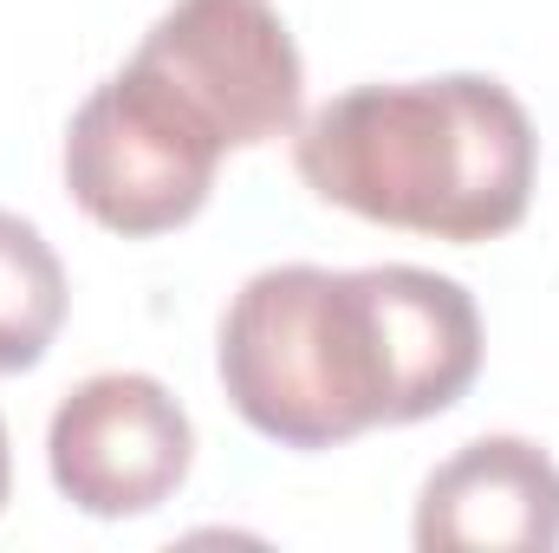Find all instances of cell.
Here are the masks:
<instances>
[{
    "mask_svg": "<svg viewBox=\"0 0 559 553\" xmlns=\"http://www.w3.org/2000/svg\"><path fill=\"white\" fill-rule=\"evenodd\" d=\"M235 416L280 449H338L365 430L455 411L481 372L468 286L429 268H261L215 332Z\"/></svg>",
    "mask_w": 559,
    "mask_h": 553,
    "instance_id": "6da1fadb",
    "label": "cell"
},
{
    "mask_svg": "<svg viewBox=\"0 0 559 553\" xmlns=\"http://www.w3.org/2000/svg\"><path fill=\"white\" fill-rule=\"evenodd\" d=\"M299 183L365 222L429 242H495L534 202L540 138L488 72L352 85L293 131Z\"/></svg>",
    "mask_w": 559,
    "mask_h": 553,
    "instance_id": "7a4b0ae2",
    "label": "cell"
},
{
    "mask_svg": "<svg viewBox=\"0 0 559 553\" xmlns=\"http://www.w3.org/2000/svg\"><path fill=\"white\" fill-rule=\"evenodd\" d=\"M222 156H228V143L156 72H143L131 59L72 111L66 189L98 228H111L124 242H150L209 209Z\"/></svg>",
    "mask_w": 559,
    "mask_h": 553,
    "instance_id": "3957f363",
    "label": "cell"
},
{
    "mask_svg": "<svg viewBox=\"0 0 559 553\" xmlns=\"http://www.w3.org/2000/svg\"><path fill=\"white\" fill-rule=\"evenodd\" d=\"M228 150L299 131L306 66L274 0H176L131 52Z\"/></svg>",
    "mask_w": 559,
    "mask_h": 553,
    "instance_id": "277c9868",
    "label": "cell"
},
{
    "mask_svg": "<svg viewBox=\"0 0 559 553\" xmlns=\"http://www.w3.org/2000/svg\"><path fill=\"white\" fill-rule=\"evenodd\" d=\"M195 462V423L150 372H98L59 398L46 423L52 489L92 521L163 508Z\"/></svg>",
    "mask_w": 559,
    "mask_h": 553,
    "instance_id": "5b68a950",
    "label": "cell"
},
{
    "mask_svg": "<svg viewBox=\"0 0 559 553\" xmlns=\"http://www.w3.org/2000/svg\"><path fill=\"white\" fill-rule=\"evenodd\" d=\"M411 541L423 553H554L559 462L527 436H475L429 469Z\"/></svg>",
    "mask_w": 559,
    "mask_h": 553,
    "instance_id": "8992f818",
    "label": "cell"
},
{
    "mask_svg": "<svg viewBox=\"0 0 559 553\" xmlns=\"http://www.w3.org/2000/svg\"><path fill=\"white\" fill-rule=\"evenodd\" d=\"M66 299L72 293L52 242L26 215L0 209V378L33 372L52 352L66 326Z\"/></svg>",
    "mask_w": 559,
    "mask_h": 553,
    "instance_id": "52a82bcc",
    "label": "cell"
},
{
    "mask_svg": "<svg viewBox=\"0 0 559 553\" xmlns=\"http://www.w3.org/2000/svg\"><path fill=\"white\" fill-rule=\"evenodd\" d=\"M7 489H13V449H7V416H0V508H7Z\"/></svg>",
    "mask_w": 559,
    "mask_h": 553,
    "instance_id": "ba28073f",
    "label": "cell"
}]
</instances>
